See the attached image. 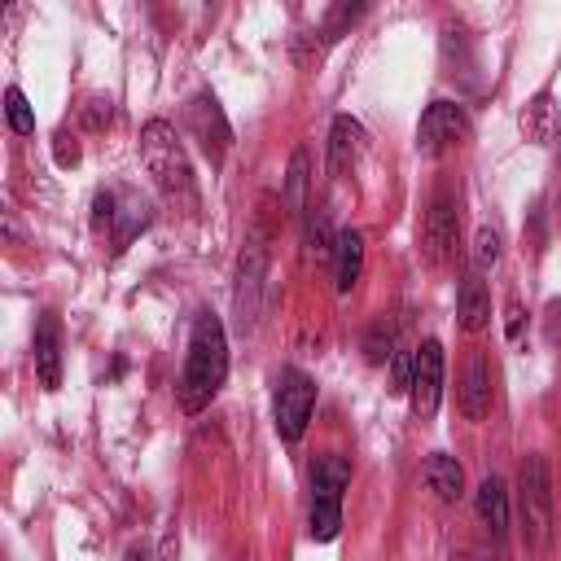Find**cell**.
Returning a JSON list of instances; mask_svg holds the SVG:
<instances>
[{"label":"cell","mask_w":561,"mask_h":561,"mask_svg":"<svg viewBox=\"0 0 561 561\" xmlns=\"http://www.w3.org/2000/svg\"><path fill=\"white\" fill-rule=\"evenodd\" d=\"M228 377V337H224V324L219 316L202 311L193 320V333H188V355H184V373H180V408L184 412H202L210 408V399L219 394Z\"/></svg>","instance_id":"1"},{"label":"cell","mask_w":561,"mask_h":561,"mask_svg":"<svg viewBox=\"0 0 561 561\" xmlns=\"http://www.w3.org/2000/svg\"><path fill=\"white\" fill-rule=\"evenodd\" d=\"M140 158H145V171L153 175V184L162 188L167 202L184 206V210H197V184H193V167L184 158V145L175 136L171 123L162 118H149L140 127Z\"/></svg>","instance_id":"2"},{"label":"cell","mask_w":561,"mask_h":561,"mask_svg":"<svg viewBox=\"0 0 561 561\" xmlns=\"http://www.w3.org/2000/svg\"><path fill=\"white\" fill-rule=\"evenodd\" d=\"M351 486V465L337 451L316 456L311 465V513H307V530L316 543L337 539L342 530V491Z\"/></svg>","instance_id":"3"},{"label":"cell","mask_w":561,"mask_h":561,"mask_svg":"<svg viewBox=\"0 0 561 561\" xmlns=\"http://www.w3.org/2000/svg\"><path fill=\"white\" fill-rule=\"evenodd\" d=\"M517 504H522V530L526 539L539 548L552 530V486H548V465L543 456H526L522 460V478H517Z\"/></svg>","instance_id":"4"},{"label":"cell","mask_w":561,"mask_h":561,"mask_svg":"<svg viewBox=\"0 0 561 561\" xmlns=\"http://www.w3.org/2000/svg\"><path fill=\"white\" fill-rule=\"evenodd\" d=\"M311 408H316V381L298 368H285L276 377V399H272V421H276V434L285 443H298L307 421H311Z\"/></svg>","instance_id":"5"},{"label":"cell","mask_w":561,"mask_h":561,"mask_svg":"<svg viewBox=\"0 0 561 561\" xmlns=\"http://www.w3.org/2000/svg\"><path fill=\"white\" fill-rule=\"evenodd\" d=\"M465 136H469V118H465V110H460L456 101H434V105L421 114V123H416V145H421V153H443V149L460 145Z\"/></svg>","instance_id":"6"},{"label":"cell","mask_w":561,"mask_h":561,"mask_svg":"<svg viewBox=\"0 0 561 561\" xmlns=\"http://www.w3.org/2000/svg\"><path fill=\"white\" fill-rule=\"evenodd\" d=\"M184 123H188V131L197 136V145L206 149V158H210V162H219V158L228 153L232 127H228V118H224V110H219V101H215L210 92H202V96H193V101H188Z\"/></svg>","instance_id":"7"},{"label":"cell","mask_w":561,"mask_h":561,"mask_svg":"<svg viewBox=\"0 0 561 561\" xmlns=\"http://www.w3.org/2000/svg\"><path fill=\"white\" fill-rule=\"evenodd\" d=\"M456 241H460V215L447 197H434L425 219H421V245H425V259L430 263H447L456 254Z\"/></svg>","instance_id":"8"},{"label":"cell","mask_w":561,"mask_h":561,"mask_svg":"<svg viewBox=\"0 0 561 561\" xmlns=\"http://www.w3.org/2000/svg\"><path fill=\"white\" fill-rule=\"evenodd\" d=\"M443 399V346L430 337L416 346V373H412V412L434 416Z\"/></svg>","instance_id":"9"},{"label":"cell","mask_w":561,"mask_h":561,"mask_svg":"<svg viewBox=\"0 0 561 561\" xmlns=\"http://www.w3.org/2000/svg\"><path fill=\"white\" fill-rule=\"evenodd\" d=\"M456 403H460L465 421H482V416L491 412V364H486V355H482V351H473V355L465 359Z\"/></svg>","instance_id":"10"},{"label":"cell","mask_w":561,"mask_h":561,"mask_svg":"<svg viewBox=\"0 0 561 561\" xmlns=\"http://www.w3.org/2000/svg\"><path fill=\"white\" fill-rule=\"evenodd\" d=\"M35 373L48 390L61 386V329H57L53 311H44L39 324H35Z\"/></svg>","instance_id":"11"},{"label":"cell","mask_w":561,"mask_h":561,"mask_svg":"<svg viewBox=\"0 0 561 561\" xmlns=\"http://www.w3.org/2000/svg\"><path fill=\"white\" fill-rule=\"evenodd\" d=\"M456 316H460V329L465 333L486 329V320H491V294H486V285H482L478 272H465L460 276V285H456Z\"/></svg>","instance_id":"12"},{"label":"cell","mask_w":561,"mask_h":561,"mask_svg":"<svg viewBox=\"0 0 561 561\" xmlns=\"http://www.w3.org/2000/svg\"><path fill=\"white\" fill-rule=\"evenodd\" d=\"M359 272H364V237L355 228H342L337 232V245H333V280H337V294H351L359 285Z\"/></svg>","instance_id":"13"},{"label":"cell","mask_w":561,"mask_h":561,"mask_svg":"<svg viewBox=\"0 0 561 561\" xmlns=\"http://www.w3.org/2000/svg\"><path fill=\"white\" fill-rule=\"evenodd\" d=\"M421 478H425V486H430L443 504H456V500L465 495V469H460V460L447 456V451H434V456L425 460Z\"/></svg>","instance_id":"14"},{"label":"cell","mask_w":561,"mask_h":561,"mask_svg":"<svg viewBox=\"0 0 561 561\" xmlns=\"http://www.w3.org/2000/svg\"><path fill=\"white\" fill-rule=\"evenodd\" d=\"M473 508H478V522H482L495 539H504V530H508V491H504V482H500L495 473L478 482Z\"/></svg>","instance_id":"15"},{"label":"cell","mask_w":561,"mask_h":561,"mask_svg":"<svg viewBox=\"0 0 561 561\" xmlns=\"http://www.w3.org/2000/svg\"><path fill=\"white\" fill-rule=\"evenodd\" d=\"M364 149V127L351 118V114H337L333 127H329V167L333 171H346Z\"/></svg>","instance_id":"16"},{"label":"cell","mask_w":561,"mask_h":561,"mask_svg":"<svg viewBox=\"0 0 561 561\" xmlns=\"http://www.w3.org/2000/svg\"><path fill=\"white\" fill-rule=\"evenodd\" d=\"M557 127H561V118H557L552 96H535V101H526V110H522V131H526V140L548 145V140L557 136Z\"/></svg>","instance_id":"17"},{"label":"cell","mask_w":561,"mask_h":561,"mask_svg":"<svg viewBox=\"0 0 561 561\" xmlns=\"http://www.w3.org/2000/svg\"><path fill=\"white\" fill-rule=\"evenodd\" d=\"M302 193H307V149H294L289 175H285V210H289V215L302 210Z\"/></svg>","instance_id":"18"},{"label":"cell","mask_w":561,"mask_h":561,"mask_svg":"<svg viewBox=\"0 0 561 561\" xmlns=\"http://www.w3.org/2000/svg\"><path fill=\"white\" fill-rule=\"evenodd\" d=\"M307 254H316V259H329L333 254V245H337V232L329 228V219H324V210H311L307 215Z\"/></svg>","instance_id":"19"},{"label":"cell","mask_w":561,"mask_h":561,"mask_svg":"<svg viewBox=\"0 0 561 561\" xmlns=\"http://www.w3.org/2000/svg\"><path fill=\"white\" fill-rule=\"evenodd\" d=\"M4 118H9V127H13L18 136H31V131H35V110L26 105L22 88H9V92H4Z\"/></svg>","instance_id":"20"},{"label":"cell","mask_w":561,"mask_h":561,"mask_svg":"<svg viewBox=\"0 0 561 561\" xmlns=\"http://www.w3.org/2000/svg\"><path fill=\"white\" fill-rule=\"evenodd\" d=\"M364 355H368V364H386V355H394V324L390 320H377L364 333Z\"/></svg>","instance_id":"21"},{"label":"cell","mask_w":561,"mask_h":561,"mask_svg":"<svg viewBox=\"0 0 561 561\" xmlns=\"http://www.w3.org/2000/svg\"><path fill=\"white\" fill-rule=\"evenodd\" d=\"M500 263V232L495 228H478V237H473V272L482 276V272H491Z\"/></svg>","instance_id":"22"},{"label":"cell","mask_w":561,"mask_h":561,"mask_svg":"<svg viewBox=\"0 0 561 561\" xmlns=\"http://www.w3.org/2000/svg\"><path fill=\"white\" fill-rule=\"evenodd\" d=\"M412 373H416V351H394L390 355V390L394 394L412 390Z\"/></svg>","instance_id":"23"},{"label":"cell","mask_w":561,"mask_h":561,"mask_svg":"<svg viewBox=\"0 0 561 561\" xmlns=\"http://www.w3.org/2000/svg\"><path fill=\"white\" fill-rule=\"evenodd\" d=\"M522 324H526V307H522V298H508L504 302V337L517 346L522 342Z\"/></svg>","instance_id":"24"},{"label":"cell","mask_w":561,"mask_h":561,"mask_svg":"<svg viewBox=\"0 0 561 561\" xmlns=\"http://www.w3.org/2000/svg\"><path fill=\"white\" fill-rule=\"evenodd\" d=\"M53 158H57V167H79V140L70 131H57L53 136Z\"/></svg>","instance_id":"25"},{"label":"cell","mask_w":561,"mask_h":561,"mask_svg":"<svg viewBox=\"0 0 561 561\" xmlns=\"http://www.w3.org/2000/svg\"><path fill=\"white\" fill-rule=\"evenodd\" d=\"M83 114H88V127H105V123H110V101L96 96V101L83 105Z\"/></svg>","instance_id":"26"},{"label":"cell","mask_w":561,"mask_h":561,"mask_svg":"<svg viewBox=\"0 0 561 561\" xmlns=\"http://www.w3.org/2000/svg\"><path fill=\"white\" fill-rule=\"evenodd\" d=\"M123 561H149V548L145 543H136V548H127V557Z\"/></svg>","instance_id":"27"},{"label":"cell","mask_w":561,"mask_h":561,"mask_svg":"<svg viewBox=\"0 0 561 561\" xmlns=\"http://www.w3.org/2000/svg\"><path fill=\"white\" fill-rule=\"evenodd\" d=\"M469 561H482V557H469Z\"/></svg>","instance_id":"28"}]
</instances>
